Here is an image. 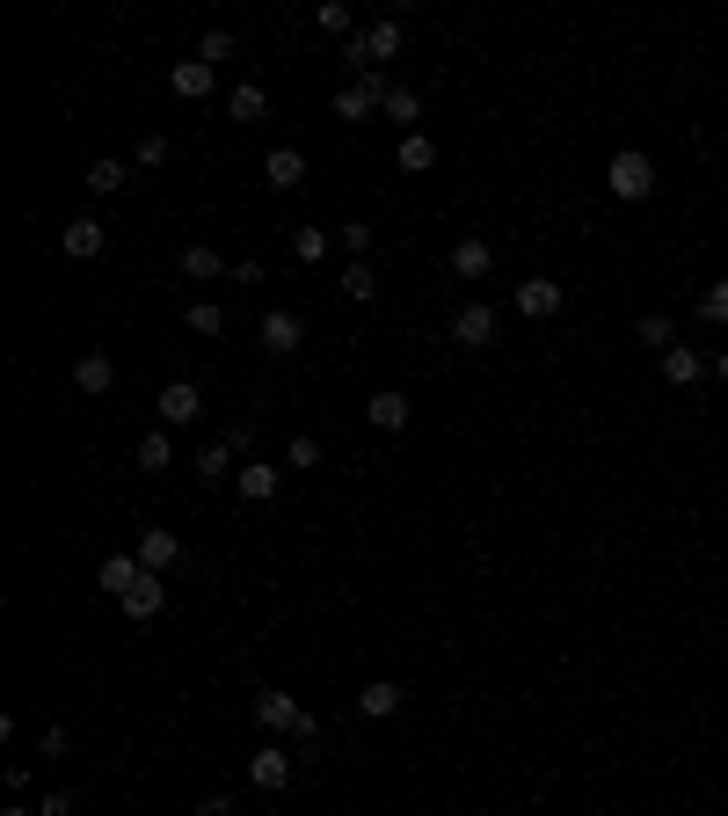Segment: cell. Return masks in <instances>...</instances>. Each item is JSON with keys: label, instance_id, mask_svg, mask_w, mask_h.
<instances>
[{"label": "cell", "instance_id": "cell-1", "mask_svg": "<svg viewBox=\"0 0 728 816\" xmlns=\"http://www.w3.org/2000/svg\"><path fill=\"white\" fill-rule=\"evenodd\" d=\"M256 722H262L270 736H299V744H313V736H321V714L299 707V700L278 693V685H270V693H256Z\"/></svg>", "mask_w": 728, "mask_h": 816}, {"label": "cell", "instance_id": "cell-2", "mask_svg": "<svg viewBox=\"0 0 728 816\" xmlns=\"http://www.w3.org/2000/svg\"><path fill=\"white\" fill-rule=\"evenodd\" d=\"M605 190L626 197V205H642V197L656 190V161H648L642 146H620V154H612V168H605Z\"/></svg>", "mask_w": 728, "mask_h": 816}, {"label": "cell", "instance_id": "cell-3", "mask_svg": "<svg viewBox=\"0 0 728 816\" xmlns=\"http://www.w3.org/2000/svg\"><path fill=\"white\" fill-rule=\"evenodd\" d=\"M496 329H503V321H496L488 299H467V307L451 313V343H459V350H488V343H496Z\"/></svg>", "mask_w": 728, "mask_h": 816}, {"label": "cell", "instance_id": "cell-4", "mask_svg": "<svg viewBox=\"0 0 728 816\" xmlns=\"http://www.w3.org/2000/svg\"><path fill=\"white\" fill-rule=\"evenodd\" d=\"M510 307H518V313H524V321H554V313H561V307H569V292H561V285H554V278H524V285H518V292H510Z\"/></svg>", "mask_w": 728, "mask_h": 816}, {"label": "cell", "instance_id": "cell-5", "mask_svg": "<svg viewBox=\"0 0 728 816\" xmlns=\"http://www.w3.org/2000/svg\"><path fill=\"white\" fill-rule=\"evenodd\" d=\"M299 343H306V321H299L292 307H270V313H262V350H270V358H292Z\"/></svg>", "mask_w": 728, "mask_h": 816}, {"label": "cell", "instance_id": "cell-6", "mask_svg": "<svg viewBox=\"0 0 728 816\" xmlns=\"http://www.w3.org/2000/svg\"><path fill=\"white\" fill-rule=\"evenodd\" d=\"M379 103H386V81H379V73H364V81H350L343 95H335V117H343V124H364Z\"/></svg>", "mask_w": 728, "mask_h": 816}, {"label": "cell", "instance_id": "cell-7", "mask_svg": "<svg viewBox=\"0 0 728 816\" xmlns=\"http://www.w3.org/2000/svg\"><path fill=\"white\" fill-rule=\"evenodd\" d=\"M132 555L146 561V576H168L175 561H183V539H175L168 525H146V533H139V547H132Z\"/></svg>", "mask_w": 728, "mask_h": 816}, {"label": "cell", "instance_id": "cell-8", "mask_svg": "<svg viewBox=\"0 0 728 816\" xmlns=\"http://www.w3.org/2000/svg\"><path fill=\"white\" fill-rule=\"evenodd\" d=\"M248 781H256L262 795H278V787H292V751H284V744H262L256 758H248Z\"/></svg>", "mask_w": 728, "mask_h": 816}, {"label": "cell", "instance_id": "cell-9", "mask_svg": "<svg viewBox=\"0 0 728 816\" xmlns=\"http://www.w3.org/2000/svg\"><path fill=\"white\" fill-rule=\"evenodd\" d=\"M59 248H66L73 262H95V256H103V248H110V234H103V219H87V211H81V219H66V234H59Z\"/></svg>", "mask_w": 728, "mask_h": 816}, {"label": "cell", "instance_id": "cell-10", "mask_svg": "<svg viewBox=\"0 0 728 816\" xmlns=\"http://www.w3.org/2000/svg\"><path fill=\"white\" fill-rule=\"evenodd\" d=\"M488 270H496V248H488V241H474V234H467V241H451V278H459V285H481Z\"/></svg>", "mask_w": 728, "mask_h": 816}, {"label": "cell", "instance_id": "cell-11", "mask_svg": "<svg viewBox=\"0 0 728 816\" xmlns=\"http://www.w3.org/2000/svg\"><path fill=\"white\" fill-rule=\"evenodd\" d=\"M408 416H416V409H408V394H394V386H379V394L364 401V423H372V431H408Z\"/></svg>", "mask_w": 728, "mask_h": 816}, {"label": "cell", "instance_id": "cell-12", "mask_svg": "<svg viewBox=\"0 0 728 816\" xmlns=\"http://www.w3.org/2000/svg\"><path fill=\"white\" fill-rule=\"evenodd\" d=\"M211 81H219V66H205V59H175V73H168V87L183 95V103H205Z\"/></svg>", "mask_w": 728, "mask_h": 816}, {"label": "cell", "instance_id": "cell-13", "mask_svg": "<svg viewBox=\"0 0 728 816\" xmlns=\"http://www.w3.org/2000/svg\"><path fill=\"white\" fill-rule=\"evenodd\" d=\"M168 612V583L160 576H139L132 591H124V620H160Z\"/></svg>", "mask_w": 728, "mask_h": 816}, {"label": "cell", "instance_id": "cell-14", "mask_svg": "<svg viewBox=\"0 0 728 816\" xmlns=\"http://www.w3.org/2000/svg\"><path fill=\"white\" fill-rule=\"evenodd\" d=\"M205 416V394H197L190 380H168L160 386V423H197Z\"/></svg>", "mask_w": 728, "mask_h": 816}, {"label": "cell", "instance_id": "cell-15", "mask_svg": "<svg viewBox=\"0 0 728 816\" xmlns=\"http://www.w3.org/2000/svg\"><path fill=\"white\" fill-rule=\"evenodd\" d=\"M357 44H364V59L379 66V59H401V44H408V30H401V16H379V22H372V30L357 37Z\"/></svg>", "mask_w": 728, "mask_h": 816}, {"label": "cell", "instance_id": "cell-16", "mask_svg": "<svg viewBox=\"0 0 728 816\" xmlns=\"http://www.w3.org/2000/svg\"><path fill=\"white\" fill-rule=\"evenodd\" d=\"M262 175H270V190H299V183H306V154H299V146H270Z\"/></svg>", "mask_w": 728, "mask_h": 816}, {"label": "cell", "instance_id": "cell-17", "mask_svg": "<svg viewBox=\"0 0 728 816\" xmlns=\"http://www.w3.org/2000/svg\"><path fill=\"white\" fill-rule=\"evenodd\" d=\"M278 482H284V467H278V459H256V467H241V474H233V488H241L248 504H270V496H278Z\"/></svg>", "mask_w": 728, "mask_h": 816}, {"label": "cell", "instance_id": "cell-18", "mask_svg": "<svg viewBox=\"0 0 728 816\" xmlns=\"http://www.w3.org/2000/svg\"><path fill=\"white\" fill-rule=\"evenodd\" d=\"M183 278L190 285H211V278H233V262L219 256V248H205V241H190L183 248Z\"/></svg>", "mask_w": 728, "mask_h": 816}, {"label": "cell", "instance_id": "cell-19", "mask_svg": "<svg viewBox=\"0 0 728 816\" xmlns=\"http://www.w3.org/2000/svg\"><path fill=\"white\" fill-rule=\"evenodd\" d=\"M401 700H408V693H401L394 678H372V685L357 693V714H364V722H386V714H401Z\"/></svg>", "mask_w": 728, "mask_h": 816}, {"label": "cell", "instance_id": "cell-20", "mask_svg": "<svg viewBox=\"0 0 728 816\" xmlns=\"http://www.w3.org/2000/svg\"><path fill=\"white\" fill-rule=\"evenodd\" d=\"M73 386H81V394H110V386H117V365H110L103 350H87V358H73Z\"/></svg>", "mask_w": 728, "mask_h": 816}, {"label": "cell", "instance_id": "cell-21", "mask_svg": "<svg viewBox=\"0 0 728 816\" xmlns=\"http://www.w3.org/2000/svg\"><path fill=\"white\" fill-rule=\"evenodd\" d=\"M394 168H401V175H430V168H437V146L423 140V132H401V146H394Z\"/></svg>", "mask_w": 728, "mask_h": 816}, {"label": "cell", "instance_id": "cell-22", "mask_svg": "<svg viewBox=\"0 0 728 816\" xmlns=\"http://www.w3.org/2000/svg\"><path fill=\"white\" fill-rule=\"evenodd\" d=\"M663 380H670V386H699V380H707V358H699V350H685V343L663 350Z\"/></svg>", "mask_w": 728, "mask_h": 816}, {"label": "cell", "instance_id": "cell-23", "mask_svg": "<svg viewBox=\"0 0 728 816\" xmlns=\"http://www.w3.org/2000/svg\"><path fill=\"white\" fill-rule=\"evenodd\" d=\"M379 117H394L401 132H416V117H423V95H416V87H401V81H386V103H379Z\"/></svg>", "mask_w": 728, "mask_h": 816}, {"label": "cell", "instance_id": "cell-24", "mask_svg": "<svg viewBox=\"0 0 728 816\" xmlns=\"http://www.w3.org/2000/svg\"><path fill=\"white\" fill-rule=\"evenodd\" d=\"M139 576H146L139 555H103V591H110V598H124L132 583H139Z\"/></svg>", "mask_w": 728, "mask_h": 816}, {"label": "cell", "instance_id": "cell-25", "mask_svg": "<svg viewBox=\"0 0 728 816\" xmlns=\"http://www.w3.org/2000/svg\"><path fill=\"white\" fill-rule=\"evenodd\" d=\"M335 292L357 299V307H372V299H379V270H372V262H350L343 278H335Z\"/></svg>", "mask_w": 728, "mask_h": 816}, {"label": "cell", "instance_id": "cell-26", "mask_svg": "<svg viewBox=\"0 0 728 816\" xmlns=\"http://www.w3.org/2000/svg\"><path fill=\"white\" fill-rule=\"evenodd\" d=\"M226 474H241V467H233V445L219 437V445H205V452H197V482H211V488H219Z\"/></svg>", "mask_w": 728, "mask_h": 816}, {"label": "cell", "instance_id": "cell-27", "mask_svg": "<svg viewBox=\"0 0 728 816\" xmlns=\"http://www.w3.org/2000/svg\"><path fill=\"white\" fill-rule=\"evenodd\" d=\"M168 467H175L168 431H146V437H139V474H168Z\"/></svg>", "mask_w": 728, "mask_h": 816}, {"label": "cell", "instance_id": "cell-28", "mask_svg": "<svg viewBox=\"0 0 728 816\" xmlns=\"http://www.w3.org/2000/svg\"><path fill=\"white\" fill-rule=\"evenodd\" d=\"M292 256L299 262H329V226H292Z\"/></svg>", "mask_w": 728, "mask_h": 816}, {"label": "cell", "instance_id": "cell-29", "mask_svg": "<svg viewBox=\"0 0 728 816\" xmlns=\"http://www.w3.org/2000/svg\"><path fill=\"white\" fill-rule=\"evenodd\" d=\"M226 117H233V124H256V117H262V87L241 81L233 95H226Z\"/></svg>", "mask_w": 728, "mask_h": 816}, {"label": "cell", "instance_id": "cell-30", "mask_svg": "<svg viewBox=\"0 0 728 816\" xmlns=\"http://www.w3.org/2000/svg\"><path fill=\"white\" fill-rule=\"evenodd\" d=\"M634 335H642V343H656V350H677L670 313H642V321H634Z\"/></svg>", "mask_w": 728, "mask_h": 816}, {"label": "cell", "instance_id": "cell-31", "mask_svg": "<svg viewBox=\"0 0 728 816\" xmlns=\"http://www.w3.org/2000/svg\"><path fill=\"white\" fill-rule=\"evenodd\" d=\"M699 321H714V329H728V278H714L707 292H699Z\"/></svg>", "mask_w": 728, "mask_h": 816}, {"label": "cell", "instance_id": "cell-32", "mask_svg": "<svg viewBox=\"0 0 728 816\" xmlns=\"http://www.w3.org/2000/svg\"><path fill=\"white\" fill-rule=\"evenodd\" d=\"M124 175H132L124 161H95V168H87V190H95V197H110V190H124Z\"/></svg>", "mask_w": 728, "mask_h": 816}, {"label": "cell", "instance_id": "cell-33", "mask_svg": "<svg viewBox=\"0 0 728 816\" xmlns=\"http://www.w3.org/2000/svg\"><path fill=\"white\" fill-rule=\"evenodd\" d=\"M183 321H190L197 335H226V307H211V299H197V307L183 313Z\"/></svg>", "mask_w": 728, "mask_h": 816}, {"label": "cell", "instance_id": "cell-34", "mask_svg": "<svg viewBox=\"0 0 728 816\" xmlns=\"http://www.w3.org/2000/svg\"><path fill=\"white\" fill-rule=\"evenodd\" d=\"M335 241H343V248H350V256H357V262H364V256H372V241H379V226H364V219H350V226H343V234H335Z\"/></svg>", "mask_w": 728, "mask_h": 816}, {"label": "cell", "instance_id": "cell-35", "mask_svg": "<svg viewBox=\"0 0 728 816\" xmlns=\"http://www.w3.org/2000/svg\"><path fill=\"white\" fill-rule=\"evenodd\" d=\"M313 22H321L329 37H350V8H343V0H321V8H313Z\"/></svg>", "mask_w": 728, "mask_h": 816}, {"label": "cell", "instance_id": "cell-36", "mask_svg": "<svg viewBox=\"0 0 728 816\" xmlns=\"http://www.w3.org/2000/svg\"><path fill=\"white\" fill-rule=\"evenodd\" d=\"M197 59H205V66L233 59V37H226V30H205V37H197Z\"/></svg>", "mask_w": 728, "mask_h": 816}, {"label": "cell", "instance_id": "cell-37", "mask_svg": "<svg viewBox=\"0 0 728 816\" xmlns=\"http://www.w3.org/2000/svg\"><path fill=\"white\" fill-rule=\"evenodd\" d=\"M284 467H321V437H292V445H284Z\"/></svg>", "mask_w": 728, "mask_h": 816}, {"label": "cell", "instance_id": "cell-38", "mask_svg": "<svg viewBox=\"0 0 728 816\" xmlns=\"http://www.w3.org/2000/svg\"><path fill=\"white\" fill-rule=\"evenodd\" d=\"M132 161H139V168H160V161H168V140H160V132H146V140L132 146Z\"/></svg>", "mask_w": 728, "mask_h": 816}, {"label": "cell", "instance_id": "cell-39", "mask_svg": "<svg viewBox=\"0 0 728 816\" xmlns=\"http://www.w3.org/2000/svg\"><path fill=\"white\" fill-rule=\"evenodd\" d=\"M37 816H73V795H44V802H37Z\"/></svg>", "mask_w": 728, "mask_h": 816}, {"label": "cell", "instance_id": "cell-40", "mask_svg": "<svg viewBox=\"0 0 728 816\" xmlns=\"http://www.w3.org/2000/svg\"><path fill=\"white\" fill-rule=\"evenodd\" d=\"M714 380H721V386H728V350H721V358H714Z\"/></svg>", "mask_w": 728, "mask_h": 816}, {"label": "cell", "instance_id": "cell-41", "mask_svg": "<svg viewBox=\"0 0 728 816\" xmlns=\"http://www.w3.org/2000/svg\"><path fill=\"white\" fill-rule=\"evenodd\" d=\"M0 816H37V809H22V802H15V809H0Z\"/></svg>", "mask_w": 728, "mask_h": 816}]
</instances>
